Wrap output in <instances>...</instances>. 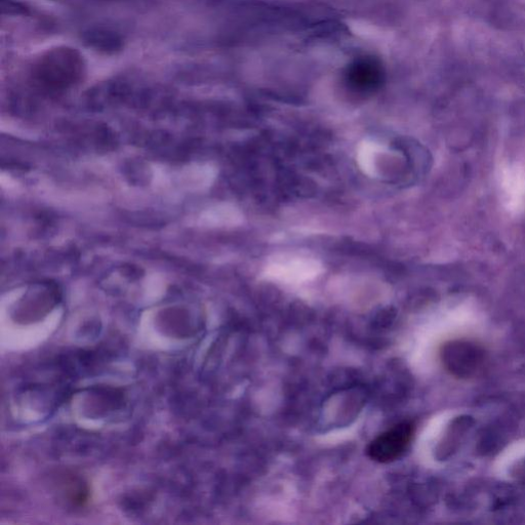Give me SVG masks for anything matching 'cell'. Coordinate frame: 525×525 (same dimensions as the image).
<instances>
[{
    "label": "cell",
    "instance_id": "cell-1",
    "mask_svg": "<svg viewBox=\"0 0 525 525\" xmlns=\"http://www.w3.org/2000/svg\"><path fill=\"white\" fill-rule=\"evenodd\" d=\"M84 64L78 54L69 49H59L48 54L37 70L40 79L53 87H65L82 75Z\"/></svg>",
    "mask_w": 525,
    "mask_h": 525
},
{
    "label": "cell",
    "instance_id": "cell-2",
    "mask_svg": "<svg viewBox=\"0 0 525 525\" xmlns=\"http://www.w3.org/2000/svg\"><path fill=\"white\" fill-rule=\"evenodd\" d=\"M414 425L400 423L375 438L368 448V456L379 463H391L405 454L414 436Z\"/></svg>",
    "mask_w": 525,
    "mask_h": 525
},
{
    "label": "cell",
    "instance_id": "cell-3",
    "mask_svg": "<svg viewBox=\"0 0 525 525\" xmlns=\"http://www.w3.org/2000/svg\"><path fill=\"white\" fill-rule=\"evenodd\" d=\"M267 274L275 278L287 280L309 279L322 271L319 261L308 257L282 258L269 264Z\"/></svg>",
    "mask_w": 525,
    "mask_h": 525
},
{
    "label": "cell",
    "instance_id": "cell-4",
    "mask_svg": "<svg viewBox=\"0 0 525 525\" xmlns=\"http://www.w3.org/2000/svg\"><path fill=\"white\" fill-rule=\"evenodd\" d=\"M348 82L359 88H372L381 82L383 67L379 60L373 57H361L347 67Z\"/></svg>",
    "mask_w": 525,
    "mask_h": 525
},
{
    "label": "cell",
    "instance_id": "cell-5",
    "mask_svg": "<svg viewBox=\"0 0 525 525\" xmlns=\"http://www.w3.org/2000/svg\"><path fill=\"white\" fill-rule=\"evenodd\" d=\"M386 150L385 146L375 141H365L358 149L357 161L360 169L370 177L378 176V159Z\"/></svg>",
    "mask_w": 525,
    "mask_h": 525
},
{
    "label": "cell",
    "instance_id": "cell-6",
    "mask_svg": "<svg viewBox=\"0 0 525 525\" xmlns=\"http://www.w3.org/2000/svg\"><path fill=\"white\" fill-rule=\"evenodd\" d=\"M448 353L451 369L458 372L459 375L469 373L477 367L478 352L466 344L455 345Z\"/></svg>",
    "mask_w": 525,
    "mask_h": 525
},
{
    "label": "cell",
    "instance_id": "cell-7",
    "mask_svg": "<svg viewBox=\"0 0 525 525\" xmlns=\"http://www.w3.org/2000/svg\"><path fill=\"white\" fill-rule=\"evenodd\" d=\"M89 42L97 48L106 51H115L120 48V40L115 35L108 32L92 33Z\"/></svg>",
    "mask_w": 525,
    "mask_h": 525
}]
</instances>
